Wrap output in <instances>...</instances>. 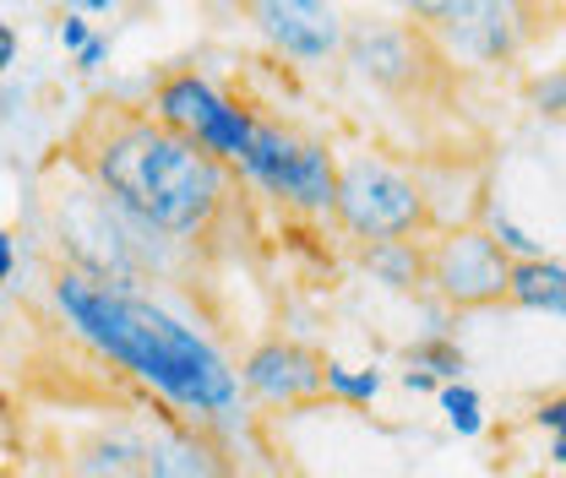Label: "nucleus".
<instances>
[{"mask_svg":"<svg viewBox=\"0 0 566 478\" xmlns=\"http://www.w3.org/2000/svg\"><path fill=\"white\" fill-rule=\"evenodd\" d=\"M539 109L545 115H562V71L551 76V87H539Z\"/></svg>","mask_w":566,"mask_h":478,"instance_id":"20","label":"nucleus"},{"mask_svg":"<svg viewBox=\"0 0 566 478\" xmlns=\"http://www.w3.org/2000/svg\"><path fill=\"white\" fill-rule=\"evenodd\" d=\"M485 234H491L506 256H517V262H534V256H545V251H539V245H534V240H528V234L512 223V217H501V212H491V229H485Z\"/></svg>","mask_w":566,"mask_h":478,"instance_id":"17","label":"nucleus"},{"mask_svg":"<svg viewBox=\"0 0 566 478\" xmlns=\"http://www.w3.org/2000/svg\"><path fill=\"white\" fill-rule=\"evenodd\" d=\"M55 305L98 353H109L115 364H126L142 381H153L180 408L191 413L234 408V397H240L234 370L197 332H186L175 316H164L153 299L66 267V273H55Z\"/></svg>","mask_w":566,"mask_h":478,"instance_id":"2","label":"nucleus"},{"mask_svg":"<svg viewBox=\"0 0 566 478\" xmlns=\"http://www.w3.org/2000/svg\"><path fill=\"white\" fill-rule=\"evenodd\" d=\"M322 386H327V392H338V397H349V403H370V397L381 392V375H376V370H344V364H333V359H327Z\"/></svg>","mask_w":566,"mask_h":478,"instance_id":"16","label":"nucleus"},{"mask_svg":"<svg viewBox=\"0 0 566 478\" xmlns=\"http://www.w3.org/2000/svg\"><path fill=\"white\" fill-rule=\"evenodd\" d=\"M349 61L376 87H409L420 76V39L409 28H376V33L365 28L349 39Z\"/></svg>","mask_w":566,"mask_h":478,"instance_id":"8","label":"nucleus"},{"mask_svg":"<svg viewBox=\"0 0 566 478\" xmlns=\"http://www.w3.org/2000/svg\"><path fill=\"white\" fill-rule=\"evenodd\" d=\"M87 39H93V33H87V22H82V17L71 11L66 22H61V44H66V50H82Z\"/></svg>","mask_w":566,"mask_h":478,"instance_id":"18","label":"nucleus"},{"mask_svg":"<svg viewBox=\"0 0 566 478\" xmlns=\"http://www.w3.org/2000/svg\"><path fill=\"white\" fill-rule=\"evenodd\" d=\"M66 147L71 163L98 185V196L147 234L202 240L229 206V169L191 137L158 126L147 109L104 98L82 115Z\"/></svg>","mask_w":566,"mask_h":478,"instance_id":"1","label":"nucleus"},{"mask_svg":"<svg viewBox=\"0 0 566 478\" xmlns=\"http://www.w3.org/2000/svg\"><path fill=\"white\" fill-rule=\"evenodd\" d=\"M403 386H409V392H436V381H430L424 370H409V375H403Z\"/></svg>","mask_w":566,"mask_h":478,"instance_id":"24","label":"nucleus"},{"mask_svg":"<svg viewBox=\"0 0 566 478\" xmlns=\"http://www.w3.org/2000/svg\"><path fill=\"white\" fill-rule=\"evenodd\" d=\"M562 397H551V403H545V408H539V424H545V429H551V435H562Z\"/></svg>","mask_w":566,"mask_h":478,"instance_id":"21","label":"nucleus"},{"mask_svg":"<svg viewBox=\"0 0 566 478\" xmlns=\"http://www.w3.org/2000/svg\"><path fill=\"white\" fill-rule=\"evenodd\" d=\"M147 478H229L223 463L212 457L208 446L197 440H164V446H147Z\"/></svg>","mask_w":566,"mask_h":478,"instance_id":"12","label":"nucleus"},{"mask_svg":"<svg viewBox=\"0 0 566 478\" xmlns=\"http://www.w3.org/2000/svg\"><path fill=\"white\" fill-rule=\"evenodd\" d=\"M218 104H223V98L212 93L197 71H175V76H164V82H158L153 120H158V126H169V131H180V137H197V131L212 120V109H218Z\"/></svg>","mask_w":566,"mask_h":478,"instance_id":"9","label":"nucleus"},{"mask_svg":"<svg viewBox=\"0 0 566 478\" xmlns=\"http://www.w3.org/2000/svg\"><path fill=\"white\" fill-rule=\"evenodd\" d=\"M333 212L349 223V234L370 240V245H387V240H409L415 229H424L430 206L424 191L398 174L392 163L381 158H349L344 174H338V191H333Z\"/></svg>","mask_w":566,"mask_h":478,"instance_id":"3","label":"nucleus"},{"mask_svg":"<svg viewBox=\"0 0 566 478\" xmlns=\"http://www.w3.org/2000/svg\"><path fill=\"white\" fill-rule=\"evenodd\" d=\"M424 283L441 288L447 305L458 310H485L506 299V267L512 256L495 245L485 229H452L436 245H424Z\"/></svg>","mask_w":566,"mask_h":478,"instance_id":"5","label":"nucleus"},{"mask_svg":"<svg viewBox=\"0 0 566 478\" xmlns=\"http://www.w3.org/2000/svg\"><path fill=\"white\" fill-rule=\"evenodd\" d=\"M365 262H370V273H381L387 283H398V288H409L415 277H424V256L409 245V240H387V245H370L365 251Z\"/></svg>","mask_w":566,"mask_h":478,"instance_id":"13","label":"nucleus"},{"mask_svg":"<svg viewBox=\"0 0 566 478\" xmlns=\"http://www.w3.org/2000/svg\"><path fill=\"white\" fill-rule=\"evenodd\" d=\"M441 413H447V424H452L458 435H480V429H485V413H480V392H474V386H463V381L441 386Z\"/></svg>","mask_w":566,"mask_h":478,"instance_id":"15","label":"nucleus"},{"mask_svg":"<svg viewBox=\"0 0 566 478\" xmlns=\"http://www.w3.org/2000/svg\"><path fill=\"white\" fill-rule=\"evenodd\" d=\"M104 55H109V39H87V44L76 50V61H82V71L104 66Z\"/></svg>","mask_w":566,"mask_h":478,"instance_id":"19","label":"nucleus"},{"mask_svg":"<svg viewBox=\"0 0 566 478\" xmlns=\"http://www.w3.org/2000/svg\"><path fill=\"white\" fill-rule=\"evenodd\" d=\"M409 370H424L436 386H452V381L463 375V348L447 338H424L409 348Z\"/></svg>","mask_w":566,"mask_h":478,"instance_id":"14","label":"nucleus"},{"mask_svg":"<svg viewBox=\"0 0 566 478\" xmlns=\"http://www.w3.org/2000/svg\"><path fill=\"white\" fill-rule=\"evenodd\" d=\"M11 267H17V251H11V234L0 229V283L11 277Z\"/></svg>","mask_w":566,"mask_h":478,"instance_id":"23","label":"nucleus"},{"mask_svg":"<svg viewBox=\"0 0 566 478\" xmlns=\"http://www.w3.org/2000/svg\"><path fill=\"white\" fill-rule=\"evenodd\" d=\"M71 478H147V440L104 429L71 452Z\"/></svg>","mask_w":566,"mask_h":478,"instance_id":"10","label":"nucleus"},{"mask_svg":"<svg viewBox=\"0 0 566 478\" xmlns=\"http://www.w3.org/2000/svg\"><path fill=\"white\" fill-rule=\"evenodd\" d=\"M17 61V33H11V22H0V71Z\"/></svg>","mask_w":566,"mask_h":478,"instance_id":"22","label":"nucleus"},{"mask_svg":"<svg viewBox=\"0 0 566 478\" xmlns=\"http://www.w3.org/2000/svg\"><path fill=\"white\" fill-rule=\"evenodd\" d=\"M245 174L256 185H268L273 196H289L294 206H311V212H327L333 191H338V169H333V152L311 137H294L283 126H256L245 152H240Z\"/></svg>","mask_w":566,"mask_h":478,"instance_id":"4","label":"nucleus"},{"mask_svg":"<svg viewBox=\"0 0 566 478\" xmlns=\"http://www.w3.org/2000/svg\"><path fill=\"white\" fill-rule=\"evenodd\" d=\"M322 375H327V359L322 353H311L305 342H262L251 359H245V370H240V381H245V392H256L262 403H283V408H305V403H316L327 386H322Z\"/></svg>","mask_w":566,"mask_h":478,"instance_id":"6","label":"nucleus"},{"mask_svg":"<svg viewBox=\"0 0 566 478\" xmlns=\"http://www.w3.org/2000/svg\"><path fill=\"white\" fill-rule=\"evenodd\" d=\"M506 305H523V310H566V273L556 256H534V262H512L506 267Z\"/></svg>","mask_w":566,"mask_h":478,"instance_id":"11","label":"nucleus"},{"mask_svg":"<svg viewBox=\"0 0 566 478\" xmlns=\"http://www.w3.org/2000/svg\"><path fill=\"white\" fill-rule=\"evenodd\" d=\"M268 39L294 61H327L338 50V17L327 6H256Z\"/></svg>","mask_w":566,"mask_h":478,"instance_id":"7","label":"nucleus"}]
</instances>
